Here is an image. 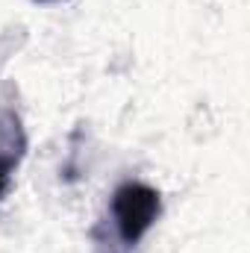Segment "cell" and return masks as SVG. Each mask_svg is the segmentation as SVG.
Segmentation results:
<instances>
[{
    "instance_id": "cell-1",
    "label": "cell",
    "mask_w": 250,
    "mask_h": 253,
    "mask_svg": "<svg viewBox=\"0 0 250 253\" xmlns=\"http://www.w3.org/2000/svg\"><path fill=\"white\" fill-rule=\"evenodd\" d=\"M112 215L115 227L124 242H138L159 215V194L141 183H124L112 197Z\"/></svg>"
},
{
    "instance_id": "cell-2",
    "label": "cell",
    "mask_w": 250,
    "mask_h": 253,
    "mask_svg": "<svg viewBox=\"0 0 250 253\" xmlns=\"http://www.w3.org/2000/svg\"><path fill=\"white\" fill-rule=\"evenodd\" d=\"M12 165H15V159L6 156V153H0V191L6 189V183H9V171H12Z\"/></svg>"
}]
</instances>
